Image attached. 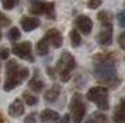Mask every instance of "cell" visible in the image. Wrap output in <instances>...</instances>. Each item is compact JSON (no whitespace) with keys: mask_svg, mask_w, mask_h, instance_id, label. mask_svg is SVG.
<instances>
[{"mask_svg":"<svg viewBox=\"0 0 125 123\" xmlns=\"http://www.w3.org/2000/svg\"><path fill=\"white\" fill-rule=\"evenodd\" d=\"M86 98L96 104V106L100 109V111H107L110 108V104H108V88L107 87H91L87 94H86Z\"/></svg>","mask_w":125,"mask_h":123,"instance_id":"obj_4","label":"cell"},{"mask_svg":"<svg viewBox=\"0 0 125 123\" xmlns=\"http://www.w3.org/2000/svg\"><path fill=\"white\" fill-rule=\"evenodd\" d=\"M40 120L42 123H56L58 120H61L59 113L52 109H44L40 113Z\"/></svg>","mask_w":125,"mask_h":123,"instance_id":"obj_15","label":"cell"},{"mask_svg":"<svg viewBox=\"0 0 125 123\" xmlns=\"http://www.w3.org/2000/svg\"><path fill=\"white\" fill-rule=\"evenodd\" d=\"M61 94V87L58 85V84H53L49 89H46L45 94H44V98H45L46 102H55L58 99V97Z\"/></svg>","mask_w":125,"mask_h":123,"instance_id":"obj_16","label":"cell"},{"mask_svg":"<svg viewBox=\"0 0 125 123\" xmlns=\"http://www.w3.org/2000/svg\"><path fill=\"white\" fill-rule=\"evenodd\" d=\"M35 49H37V53L40 56H45L48 55V52H49V44H48V41L45 38H42L38 41V44L35 46Z\"/></svg>","mask_w":125,"mask_h":123,"instance_id":"obj_17","label":"cell"},{"mask_svg":"<svg viewBox=\"0 0 125 123\" xmlns=\"http://www.w3.org/2000/svg\"><path fill=\"white\" fill-rule=\"evenodd\" d=\"M0 41H1V31H0Z\"/></svg>","mask_w":125,"mask_h":123,"instance_id":"obj_34","label":"cell"},{"mask_svg":"<svg viewBox=\"0 0 125 123\" xmlns=\"http://www.w3.org/2000/svg\"><path fill=\"white\" fill-rule=\"evenodd\" d=\"M97 18H98V21L101 22V24H110L111 20H113L111 14L107 13V11H100V13L97 14Z\"/></svg>","mask_w":125,"mask_h":123,"instance_id":"obj_21","label":"cell"},{"mask_svg":"<svg viewBox=\"0 0 125 123\" xmlns=\"http://www.w3.org/2000/svg\"><path fill=\"white\" fill-rule=\"evenodd\" d=\"M69 112H70V119L73 123H82L86 115V105L83 102V97L79 92H74L69 102Z\"/></svg>","mask_w":125,"mask_h":123,"instance_id":"obj_5","label":"cell"},{"mask_svg":"<svg viewBox=\"0 0 125 123\" xmlns=\"http://www.w3.org/2000/svg\"><path fill=\"white\" fill-rule=\"evenodd\" d=\"M10 25H11V20L4 13L0 11V28H7V27H10Z\"/></svg>","mask_w":125,"mask_h":123,"instance_id":"obj_24","label":"cell"},{"mask_svg":"<svg viewBox=\"0 0 125 123\" xmlns=\"http://www.w3.org/2000/svg\"><path fill=\"white\" fill-rule=\"evenodd\" d=\"M113 119H114V123H125V97L121 98L118 105L115 106Z\"/></svg>","mask_w":125,"mask_h":123,"instance_id":"obj_13","label":"cell"},{"mask_svg":"<svg viewBox=\"0 0 125 123\" xmlns=\"http://www.w3.org/2000/svg\"><path fill=\"white\" fill-rule=\"evenodd\" d=\"M9 56H10V49H7V48L0 49V59H1V60H7Z\"/></svg>","mask_w":125,"mask_h":123,"instance_id":"obj_27","label":"cell"},{"mask_svg":"<svg viewBox=\"0 0 125 123\" xmlns=\"http://www.w3.org/2000/svg\"><path fill=\"white\" fill-rule=\"evenodd\" d=\"M117 20H118V25L121 28H125V10L119 11L117 14Z\"/></svg>","mask_w":125,"mask_h":123,"instance_id":"obj_25","label":"cell"},{"mask_svg":"<svg viewBox=\"0 0 125 123\" xmlns=\"http://www.w3.org/2000/svg\"><path fill=\"white\" fill-rule=\"evenodd\" d=\"M30 76L28 67L20 66L16 60H9L6 64V81L3 88L4 91H11L16 87H18L24 80H27Z\"/></svg>","mask_w":125,"mask_h":123,"instance_id":"obj_2","label":"cell"},{"mask_svg":"<svg viewBox=\"0 0 125 123\" xmlns=\"http://www.w3.org/2000/svg\"><path fill=\"white\" fill-rule=\"evenodd\" d=\"M46 71H48V74L51 76V78H56V74H55V70H53V69L48 67V69H46Z\"/></svg>","mask_w":125,"mask_h":123,"instance_id":"obj_31","label":"cell"},{"mask_svg":"<svg viewBox=\"0 0 125 123\" xmlns=\"http://www.w3.org/2000/svg\"><path fill=\"white\" fill-rule=\"evenodd\" d=\"M76 67V60L69 52H63L56 63V74L62 83H68L70 80V71Z\"/></svg>","mask_w":125,"mask_h":123,"instance_id":"obj_3","label":"cell"},{"mask_svg":"<svg viewBox=\"0 0 125 123\" xmlns=\"http://www.w3.org/2000/svg\"><path fill=\"white\" fill-rule=\"evenodd\" d=\"M30 13L34 17L46 16L49 20H55V3L52 1H34L30 7Z\"/></svg>","mask_w":125,"mask_h":123,"instance_id":"obj_6","label":"cell"},{"mask_svg":"<svg viewBox=\"0 0 125 123\" xmlns=\"http://www.w3.org/2000/svg\"><path fill=\"white\" fill-rule=\"evenodd\" d=\"M61 123H70V115H69V113L63 115L62 119H61Z\"/></svg>","mask_w":125,"mask_h":123,"instance_id":"obj_30","label":"cell"},{"mask_svg":"<svg viewBox=\"0 0 125 123\" xmlns=\"http://www.w3.org/2000/svg\"><path fill=\"white\" fill-rule=\"evenodd\" d=\"M20 24H21V28L24 29V32H31V31H34L35 28L40 27V25H41V21L37 18V17L24 16V17H21Z\"/></svg>","mask_w":125,"mask_h":123,"instance_id":"obj_11","label":"cell"},{"mask_svg":"<svg viewBox=\"0 0 125 123\" xmlns=\"http://www.w3.org/2000/svg\"><path fill=\"white\" fill-rule=\"evenodd\" d=\"M20 36H21V32H20V29H18L17 27L10 28V31L7 32V38H9V41H11V42L18 41V39H20Z\"/></svg>","mask_w":125,"mask_h":123,"instance_id":"obj_20","label":"cell"},{"mask_svg":"<svg viewBox=\"0 0 125 123\" xmlns=\"http://www.w3.org/2000/svg\"><path fill=\"white\" fill-rule=\"evenodd\" d=\"M91 117H93V120H94L96 123H110L108 119H107V116H105L103 112H94Z\"/></svg>","mask_w":125,"mask_h":123,"instance_id":"obj_22","label":"cell"},{"mask_svg":"<svg viewBox=\"0 0 125 123\" xmlns=\"http://www.w3.org/2000/svg\"><path fill=\"white\" fill-rule=\"evenodd\" d=\"M9 115L11 117H20L24 115V102L20 98H16L9 106Z\"/></svg>","mask_w":125,"mask_h":123,"instance_id":"obj_12","label":"cell"},{"mask_svg":"<svg viewBox=\"0 0 125 123\" xmlns=\"http://www.w3.org/2000/svg\"><path fill=\"white\" fill-rule=\"evenodd\" d=\"M74 25L77 28V31H80V32L84 34V35H89L91 32V29H93V21H91L90 17H87V16L76 17Z\"/></svg>","mask_w":125,"mask_h":123,"instance_id":"obj_9","label":"cell"},{"mask_svg":"<svg viewBox=\"0 0 125 123\" xmlns=\"http://www.w3.org/2000/svg\"><path fill=\"white\" fill-rule=\"evenodd\" d=\"M23 99H24V102H25L27 105H30V106H34V105H37V104H38V98H37L35 95L30 94L28 91L23 92Z\"/></svg>","mask_w":125,"mask_h":123,"instance_id":"obj_19","label":"cell"},{"mask_svg":"<svg viewBox=\"0 0 125 123\" xmlns=\"http://www.w3.org/2000/svg\"><path fill=\"white\" fill-rule=\"evenodd\" d=\"M0 1H1V6L4 10H13L18 4L20 0H0Z\"/></svg>","mask_w":125,"mask_h":123,"instance_id":"obj_23","label":"cell"},{"mask_svg":"<svg viewBox=\"0 0 125 123\" xmlns=\"http://www.w3.org/2000/svg\"><path fill=\"white\" fill-rule=\"evenodd\" d=\"M103 4L101 0H90V1H87V7L90 9V10H94V9H98L100 6Z\"/></svg>","mask_w":125,"mask_h":123,"instance_id":"obj_26","label":"cell"},{"mask_svg":"<svg viewBox=\"0 0 125 123\" xmlns=\"http://www.w3.org/2000/svg\"><path fill=\"white\" fill-rule=\"evenodd\" d=\"M30 1H38V0H30Z\"/></svg>","mask_w":125,"mask_h":123,"instance_id":"obj_35","label":"cell"},{"mask_svg":"<svg viewBox=\"0 0 125 123\" xmlns=\"http://www.w3.org/2000/svg\"><path fill=\"white\" fill-rule=\"evenodd\" d=\"M117 59L113 53H97L93 57V73L103 87H118L121 80L117 73Z\"/></svg>","mask_w":125,"mask_h":123,"instance_id":"obj_1","label":"cell"},{"mask_svg":"<svg viewBox=\"0 0 125 123\" xmlns=\"http://www.w3.org/2000/svg\"><path fill=\"white\" fill-rule=\"evenodd\" d=\"M11 52H13V55H16L17 57L23 59V60H27L30 63H34L35 62L34 56H32V45L28 41H24L21 44L13 45Z\"/></svg>","mask_w":125,"mask_h":123,"instance_id":"obj_7","label":"cell"},{"mask_svg":"<svg viewBox=\"0 0 125 123\" xmlns=\"http://www.w3.org/2000/svg\"><path fill=\"white\" fill-rule=\"evenodd\" d=\"M28 88L31 89V91H34V92H41V91H44V88H45V84L41 80L40 71H38V70H35L32 78L28 81Z\"/></svg>","mask_w":125,"mask_h":123,"instance_id":"obj_14","label":"cell"},{"mask_svg":"<svg viewBox=\"0 0 125 123\" xmlns=\"http://www.w3.org/2000/svg\"><path fill=\"white\" fill-rule=\"evenodd\" d=\"M84 123H96V122L93 120V117H90V119H87V120H86Z\"/></svg>","mask_w":125,"mask_h":123,"instance_id":"obj_32","label":"cell"},{"mask_svg":"<svg viewBox=\"0 0 125 123\" xmlns=\"http://www.w3.org/2000/svg\"><path fill=\"white\" fill-rule=\"evenodd\" d=\"M37 120H35V115L34 113H30L28 116H25V119H24V123H35Z\"/></svg>","mask_w":125,"mask_h":123,"instance_id":"obj_29","label":"cell"},{"mask_svg":"<svg viewBox=\"0 0 125 123\" xmlns=\"http://www.w3.org/2000/svg\"><path fill=\"white\" fill-rule=\"evenodd\" d=\"M118 44H119V48L125 50V31H124L122 34H121V35H119V38H118Z\"/></svg>","mask_w":125,"mask_h":123,"instance_id":"obj_28","label":"cell"},{"mask_svg":"<svg viewBox=\"0 0 125 123\" xmlns=\"http://www.w3.org/2000/svg\"><path fill=\"white\" fill-rule=\"evenodd\" d=\"M4 122V119H3V116H1V113H0V123H3Z\"/></svg>","mask_w":125,"mask_h":123,"instance_id":"obj_33","label":"cell"},{"mask_svg":"<svg viewBox=\"0 0 125 123\" xmlns=\"http://www.w3.org/2000/svg\"><path fill=\"white\" fill-rule=\"evenodd\" d=\"M44 38L48 41V44L52 45L53 48H61L63 44V36L62 34H61V31H58L56 28H51V29H48L45 34V36Z\"/></svg>","mask_w":125,"mask_h":123,"instance_id":"obj_10","label":"cell"},{"mask_svg":"<svg viewBox=\"0 0 125 123\" xmlns=\"http://www.w3.org/2000/svg\"><path fill=\"white\" fill-rule=\"evenodd\" d=\"M69 36H70V44H72L73 48H79L82 45V36H80V32L77 29H72Z\"/></svg>","mask_w":125,"mask_h":123,"instance_id":"obj_18","label":"cell"},{"mask_svg":"<svg viewBox=\"0 0 125 123\" xmlns=\"http://www.w3.org/2000/svg\"><path fill=\"white\" fill-rule=\"evenodd\" d=\"M97 42L101 46H110L113 44V24H103L101 31L97 35Z\"/></svg>","mask_w":125,"mask_h":123,"instance_id":"obj_8","label":"cell"}]
</instances>
